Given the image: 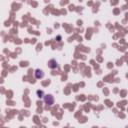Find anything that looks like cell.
<instances>
[{
	"label": "cell",
	"instance_id": "cell-1",
	"mask_svg": "<svg viewBox=\"0 0 128 128\" xmlns=\"http://www.w3.org/2000/svg\"><path fill=\"white\" fill-rule=\"evenodd\" d=\"M44 102H45V104H47L49 106L53 105V103H54V97L52 95H50V94L44 95Z\"/></svg>",
	"mask_w": 128,
	"mask_h": 128
},
{
	"label": "cell",
	"instance_id": "cell-3",
	"mask_svg": "<svg viewBox=\"0 0 128 128\" xmlns=\"http://www.w3.org/2000/svg\"><path fill=\"white\" fill-rule=\"evenodd\" d=\"M43 76H44V72L41 69L35 70V77H36V79H41L43 78Z\"/></svg>",
	"mask_w": 128,
	"mask_h": 128
},
{
	"label": "cell",
	"instance_id": "cell-4",
	"mask_svg": "<svg viewBox=\"0 0 128 128\" xmlns=\"http://www.w3.org/2000/svg\"><path fill=\"white\" fill-rule=\"evenodd\" d=\"M37 94H38V97H44L43 96V91H41V90H37Z\"/></svg>",
	"mask_w": 128,
	"mask_h": 128
},
{
	"label": "cell",
	"instance_id": "cell-2",
	"mask_svg": "<svg viewBox=\"0 0 128 128\" xmlns=\"http://www.w3.org/2000/svg\"><path fill=\"white\" fill-rule=\"evenodd\" d=\"M48 66H49V68H51V69H55V68L58 67V63H57V61H56L55 59H51L48 62Z\"/></svg>",
	"mask_w": 128,
	"mask_h": 128
}]
</instances>
